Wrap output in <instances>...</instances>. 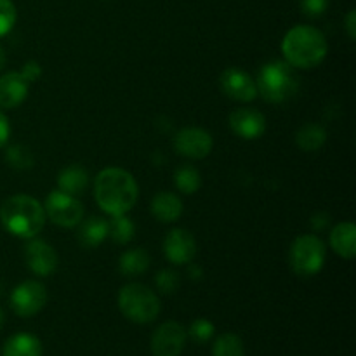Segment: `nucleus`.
<instances>
[{"label": "nucleus", "mask_w": 356, "mask_h": 356, "mask_svg": "<svg viewBox=\"0 0 356 356\" xmlns=\"http://www.w3.org/2000/svg\"><path fill=\"white\" fill-rule=\"evenodd\" d=\"M138 183L131 172L118 167L101 170L94 181V197L101 211L110 216L127 214L138 202Z\"/></svg>", "instance_id": "1"}, {"label": "nucleus", "mask_w": 356, "mask_h": 356, "mask_svg": "<svg viewBox=\"0 0 356 356\" xmlns=\"http://www.w3.org/2000/svg\"><path fill=\"white\" fill-rule=\"evenodd\" d=\"M285 61L294 68L309 70L318 66L329 52L327 38L318 28L299 24L285 33L282 42Z\"/></svg>", "instance_id": "2"}, {"label": "nucleus", "mask_w": 356, "mask_h": 356, "mask_svg": "<svg viewBox=\"0 0 356 356\" xmlns=\"http://www.w3.org/2000/svg\"><path fill=\"white\" fill-rule=\"evenodd\" d=\"M0 221L10 235L33 238L45 225L44 205L28 195H14L0 205Z\"/></svg>", "instance_id": "3"}, {"label": "nucleus", "mask_w": 356, "mask_h": 356, "mask_svg": "<svg viewBox=\"0 0 356 356\" xmlns=\"http://www.w3.org/2000/svg\"><path fill=\"white\" fill-rule=\"evenodd\" d=\"M257 94L268 103H285L299 90L298 73L287 61H273L261 66L256 79Z\"/></svg>", "instance_id": "4"}, {"label": "nucleus", "mask_w": 356, "mask_h": 356, "mask_svg": "<svg viewBox=\"0 0 356 356\" xmlns=\"http://www.w3.org/2000/svg\"><path fill=\"white\" fill-rule=\"evenodd\" d=\"M118 308L122 315L134 323H149L159 316L160 299L143 284H127L118 292Z\"/></svg>", "instance_id": "5"}, {"label": "nucleus", "mask_w": 356, "mask_h": 356, "mask_svg": "<svg viewBox=\"0 0 356 356\" xmlns=\"http://www.w3.org/2000/svg\"><path fill=\"white\" fill-rule=\"evenodd\" d=\"M325 243L315 235H301L292 242L289 250V264L301 278L315 277L325 263Z\"/></svg>", "instance_id": "6"}, {"label": "nucleus", "mask_w": 356, "mask_h": 356, "mask_svg": "<svg viewBox=\"0 0 356 356\" xmlns=\"http://www.w3.org/2000/svg\"><path fill=\"white\" fill-rule=\"evenodd\" d=\"M45 218L63 228H75L83 219V205L68 193L54 190L47 195L44 204Z\"/></svg>", "instance_id": "7"}, {"label": "nucleus", "mask_w": 356, "mask_h": 356, "mask_svg": "<svg viewBox=\"0 0 356 356\" xmlns=\"http://www.w3.org/2000/svg\"><path fill=\"white\" fill-rule=\"evenodd\" d=\"M47 302V291L37 280H26L10 292V308L17 316L30 318L37 315Z\"/></svg>", "instance_id": "8"}, {"label": "nucleus", "mask_w": 356, "mask_h": 356, "mask_svg": "<svg viewBox=\"0 0 356 356\" xmlns=\"http://www.w3.org/2000/svg\"><path fill=\"white\" fill-rule=\"evenodd\" d=\"M186 339L188 332L181 323L165 322L153 332L152 353L153 356H179Z\"/></svg>", "instance_id": "9"}, {"label": "nucleus", "mask_w": 356, "mask_h": 356, "mask_svg": "<svg viewBox=\"0 0 356 356\" xmlns=\"http://www.w3.org/2000/svg\"><path fill=\"white\" fill-rule=\"evenodd\" d=\"M212 146H214L212 136L200 127L181 129L174 138V148L186 159H205L212 152Z\"/></svg>", "instance_id": "10"}, {"label": "nucleus", "mask_w": 356, "mask_h": 356, "mask_svg": "<svg viewBox=\"0 0 356 356\" xmlns=\"http://www.w3.org/2000/svg\"><path fill=\"white\" fill-rule=\"evenodd\" d=\"M221 90L229 97V99L240 101V103H249L257 97V86L256 80L243 70L226 68L219 79Z\"/></svg>", "instance_id": "11"}, {"label": "nucleus", "mask_w": 356, "mask_h": 356, "mask_svg": "<svg viewBox=\"0 0 356 356\" xmlns=\"http://www.w3.org/2000/svg\"><path fill=\"white\" fill-rule=\"evenodd\" d=\"M163 250H165L167 259L172 264H188L193 261L197 254V242L193 235L183 228H176L169 232L163 242Z\"/></svg>", "instance_id": "12"}, {"label": "nucleus", "mask_w": 356, "mask_h": 356, "mask_svg": "<svg viewBox=\"0 0 356 356\" xmlns=\"http://www.w3.org/2000/svg\"><path fill=\"white\" fill-rule=\"evenodd\" d=\"M229 127L238 138L257 139L266 131V118L254 108H238L229 115Z\"/></svg>", "instance_id": "13"}, {"label": "nucleus", "mask_w": 356, "mask_h": 356, "mask_svg": "<svg viewBox=\"0 0 356 356\" xmlns=\"http://www.w3.org/2000/svg\"><path fill=\"white\" fill-rule=\"evenodd\" d=\"M28 268L38 277H49L58 268V254L44 240H31L24 249Z\"/></svg>", "instance_id": "14"}, {"label": "nucleus", "mask_w": 356, "mask_h": 356, "mask_svg": "<svg viewBox=\"0 0 356 356\" xmlns=\"http://www.w3.org/2000/svg\"><path fill=\"white\" fill-rule=\"evenodd\" d=\"M30 83L21 73L10 72L0 76V108L13 110L17 108L28 96Z\"/></svg>", "instance_id": "15"}, {"label": "nucleus", "mask_w": 356, "mask_h": 356, "mask_svg": "<svg viewBox=\"0 0 356 356\" xmlns=\"http://www.w3.org/2000/svg\"><path fill=\"white\" fill-rule=\"evenodd\" d=\"M330 247L343 259H353L356 254V228L353 222H339L330 232Z\"/></svg>", "instance_id": "16"}, {"label": "nucleus", "mask_w": 356, "mask_h": 356, "mask_svg": "<svg viewBox=\"0 0 356 356\" xmlns=\"http://www.w3.org/2000/svg\"><path fill=\"white\" fill-rule=\"evenodd\" d=\"M152 212L159 221L174 222L183 214V202L170 191H160L152 200Z\"/></svg>", "instance_id": "17"}, {"label": "nucleus", "mask_w": 356, "mask_h": 356, "mask_svg": "<svg viewBox=\"0 0 356 356\" xmlns=\"http://www.w3.org/2000/svg\"><path fill=\"white\" fill-rule=\"evenodd\" d=\"M89 186V174L83 167L70 165L59 172L58 176V190L63 193H68L72 197H79Z\"/></svg>", "instance_id": "18"}, {"label": "nucleus", "mask_w": 356, "mask_h": 356, "mask_svg": "<svg viewBox=\"0 0 356 356\" xmlns=\"http://www.w3.org/2000/svg\"><path fill=\"white\" fill-rule=\"evenodd\" d=\"M2 356H42V343L33 334H14L3 344Z\"/></svg>", "instance_id": "19"}, {"label": "nucleus", "mask_w": 356, "mask_h": 356, "mask_svg": "<svg viewBox=\"0 0 356 356\" xmlns=\"http://www.w3.org/2000/svg\"><path fill=\"white\" fill-rule=\"evenodd\" d=\"M79 228V238L80 245L86 249H94V247L101 245L104 238L108 236V221L103 218H90L87 221H80Z\"/></svg>", "instance_id": "20"}, {"label": "nucleus", "mask_w": 356, "mask_h": 356, "mask_svg": "<svg viewBox=\"0 0 356 356\" xmlns=\"http://www.w3.org/2000/svg\"><path fill=\"white\" fill-rule=\"evenodd\" d=\"M149 268V256L145 249H131L122 254L118 270L124 277H138Z\"/></svg>", "instance_id": "21"}, {"label": "nucleus", "mask_w": 356, "mask_h": 356, "mask_svg": "<svg viewBox=\"0 0 356 356\" xmlns=\"http://www.w3.org/2000/svg\"><path fill=\"white\" fill-rule=\"evenodd\" d=\"M327 141V131L318 124H306L296 134V145L302 152H316Z\"/></svg>", "instance_id": "22"}, {"label": "nucleus", "mask_w": 356, "mask_h": 356, "mask_svg": "<svg viewBox=\"0 0 356 356\" xmlns=\"http://www.w3.org/2000/svg\"><path fill=\"white\" fill-rule=\"evenodd\" d=\"M134 222L125 214L111 216V221H108V236H111L115 243H120V245L129 243L134 238Z\"/></svg>", "instance_id": "23"}, {"label": "nucleus", "mask_w": 356, "mask_h": 356, "mask_svg": "<svg viewBox=\"0 0 356 356\" xmlns=\"http://www.w3.org/2000/svg\"><path fill=\"white\" fill-rule=\"evenodd\" d=\"M174 184H176V188L181 193H197L202 186L200 172H198L193 165L179 167V169L176 170V174H174Z\"/></svg>", "instance_id": "24"}, {"label": "nucleus", "mask_w": 356, "mask_h": 356, "mask_svg": "<svg viewBox=\"0 0 356 356\" xmlns=\"http://www.w3.org/2000/svg\"><path fill=\"white\" fill-rule=\"evenodd\" d=\"M212 356H245L243 341L240 339V336H236V334H221V336L214 341Z\"/></svg>", "instance_id": "25"}, {"label": "nucleus", "mask_w": 356, "mask_h": 356, "mask_svg": "<svg viewBox=\"0 0 356 356\" xmlns=\"http://www.w3.org/2000/svg\"><path fill=\"white\" fill-rule=\"evenodd\" d=\"M16 7L13 0H0V37L9 33L16 24Z\"/></svg>", "instance_id": "26"}, {"label": "nucleus", "mask_w": 356, "mask_h": 356, "mask_svg": "<svg viewBox=\"0 0 356 356\" xmlns=\"http://www.w3.org/2000/svg\"><path fill=\"white\" fill-rule=\"evenodd\" d=\"M155 285L162 294H172L179 289V275L172 270L159 271L155 277Z\"/></svg>", "instance_id": "27"}, {"label": "nucleus", "mask_w": 356, "mask_h": 356, "mask_svg": "<svg viewBox=\"0 0 356 356\" xmlns=\"http://www.w3.org/2000/svg\"><path fill=\"white\" fill-rule=\"evenodd\" d=\"M214 330L212 322H209L207 318H198L190 325V337L195 343H207L214 336Z\"/></svg>", "instance_id": "28"}, {"label": "nucleus", "mask_w": 356, "mask_h": 356, "mask_svg": "<svg viewBox=\"0 0 356 356\" xmlns=\"http://www.w3.org/2000/svg\"><path fill=\"white\" fill-rule=\"evenodd\" d=\"M7 162L16 169H28L33 163V159H31V153L23 146H10L7 149Z\"/></svg>", "instance_id": "29"}, {"label": "nucleus", "mask_w": 356, "mask_h": 356, "mask_svg": "<svg viewBox=\"0 0 356 356\" xmlns=\"http://www.w3.org/2000/svg\"><path fill=\"white\" fill-rule=\"evenodd\" d=\"M330 0H299V6H301L302 14H306L308 17H318L329 7Z\"/></svg>", "instance_id": "30"}, {"label": "nucleus", "mask_w": 356, "mask_h": 356, "mask_svg": "<svg viewBox=\"0 0 356 356\" xmlns=\"http://www.w3.org/2000/svg\"><path fill=\"white\" fill-rule=\"evenodd\" d=\"M40 65H38L37 61H28L26 65L23 66V72H21V75L24 76V79L28 80V83L35 82V80L40 76Z\"/></svg>", "instance_id": "31"}, {"label": "nucleus", "mask_w": 356, "mask_h": 356, "mask_svg": "<svg viewBox=\"0 0 356 356\" xmlns=\"http://www.w3.org/2000/svg\"><path fill=\"white\" fill-rule=\"evenodd\" d=\"M9 136H10L9 120H7V117L2 113V110H0V148H3V146L7 145Z\"/></svg>", "instance_id": "32"}, {"label": "nucleus", "mask_w": 356, "mask_h": 356, "mask_svg": "<svg viewBox=\"0 0 356 356\" xmlns=\"http://www.w3.org/2000/svg\"><path fill=\"white\" fill-rule=\"evenodd\" d=\"M346 31L350 40H355L356 38V13L355 10H350L346 16Z\"/></svg>", "instance_id": "33"}, {"label": "nucleus", "mask_w": 356, "mask_h": 356, "mask_svg": "<svg viewBox=\"0 0 356 356\" xmlns=\"http://www.w3.org/2000/svg\"><path fill=\"white\" fill-rule=\"evenodd\" d=\"M6 59H7L6 51H3V47H2V45H0V72H2V68H3V66H6Z\"/></svg>", "instance_id": "34"}, {"label": "nucleus", "mask_w": 356, "mask_h": 356, "mask_svg": "<svg viewBox=\"0 0 356 356\" xmlns=\"http://www.w3.org/2000/svg\"><path fill=\"white\" fill-rule=\"evenodd\" d=\"M3 327V312H2V308H0V329H2Z\"/></svg>", "instance_id": "35"}]
</instances>
